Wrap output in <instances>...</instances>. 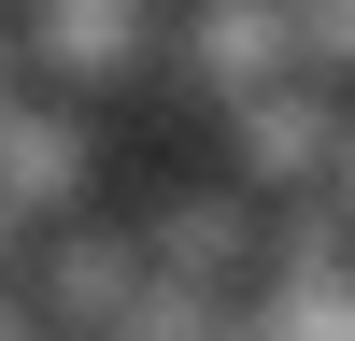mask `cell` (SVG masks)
<instances>
[{
  "mask_svg": "<svg viewBox=\"0 0 355 341\" xmlns=\"http://www.w3.org/2000/svg\"><path fill=\"white\" fill-rule=\"evenodd\" d=\"M157 0H15V57L43 85H128L142 57H157Z\"/></svg>",
  "mask_w": 355,
  "mask_h": 341,
  "instance_id": "cell-1",
  "label": "cell"
},
{
  "mask_svg": "<svg viewBox=\"0 0 355 341\" xmlns=\"http://www.w3.org/2000/svg\"><path fill=\"white\" fill-rule=\"evenodd\" d=\"M85 170H100L85 114H57V100H15V114H0V213H15V227L85 213Z\"/></svg>",
  "mask_w": 355,
  "mask_h": 341,
  "instance_id": "cell-2",
  "label": "cell"
},
{
  "mask_svg": "<svg viewBox=\"0 0 355 341\" xmlns=\"http://www.w3.org/2000/svg\"><path fill=\"white\" fill-rule=\"evenodd\" d=\"M171 43H185V71L214 85V100H256V85L299 71V15H284V0H185Z\"/></svg>",
  "mask_w": 355,
  "mask_h": 341,
  "instance_id": "cell-3",
  "label": "cell"
},
{
  "mask_svg": "<svg viewBox=\"0 0 355 341\" xmlns=\"http://www.w3.org/2000/svg\"><path fill=\"white\" fill-rule=\"evenodd\" d=\"M28 100V57H15V28H0V114H15Z\"/></svg>",
  "mask_w": 355,
  "mask_h": 341,
  "instance_id": "cell-4",
  "label": "cell"
},
{
  "mask_svg": "<svg viewBox=\"0 0 355 341\" xmlns=\"http://www.w3.org/2000/svg\"><path fill=\"white\" fill-rule=\"evenodd\" d=\"M15 242H28V227H15V213H0V284H15Z\"/></svg>",
  "mask_w": 355,
  "mask_h": 341,
  "instance_id": "cell-5",
  "label": "cell"
}]
</instances>
